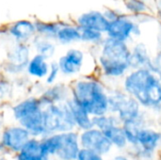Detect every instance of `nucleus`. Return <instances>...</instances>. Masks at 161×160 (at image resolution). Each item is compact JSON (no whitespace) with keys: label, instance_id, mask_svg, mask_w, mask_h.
I'll use <instances>...</instances> for the list:
<instances>
[{"label":"nucleus","instance_id":"1","mask_svg":"<svg viewBox=\"0 0 161 160\" xmlns=\"http://www.w3.org/2000/svg\"><path fill=\"white\" fill-rule=\"evenodd\" d=\"M124 89L144 108H156L161 106V80L148 69H133L125 75Z\"/></svg>","mask_w":161,"mask_h":160},{"label":"nucleus","instance_id":"2","mask_svg":"<svg viewBox=\"0 0 161 160\" xmlns=\"http://www.w3.org/2000/svg\"><path fill=\"white\" fill-rule=\"evenodd\" d=\"M71 97L79 103L92 117L108 114V95L103 83L98 79L84 76L70 84Z\"/></svg>","mask_w":161,"mask_h":160},{"label":"nucleus","instance_id":"3","mask_svg":"<svg viewBox=\"0 0 161 160\" xmlns=\"http://www.w3.org/2000/svg\"><path fill=\"white\" fill-rule=\"evenodd\" d=\"M98 65L108 78H120L131 69V49L127 43L109 37H105L100 45Z\"/></svg>","mask_w":161,"mask_h":160},{"label":"nucleus","instance_id":"4","mask_svg":"<svg viewBox=\"0 0 161 160\" xmlns=\"http://www.w3.org/2000/svg\"><path fill=\"white\" fill-rule=\"evenodd\" d=\"M40 140L42 152L59 160H76L81 150L79 135L75 130L51 134Z\"/></svg>","mask_w":161,"mask_h":160},{"label":"nucleus","instance_id":"5","mask_svg":"<svg viewBox=\"0 0 161 160\" xmlns=\"http://www.w3.org/2000/svg\"><path fill=\"white\" fill-rule=\"evenodd\" d=\"M42 115L46 136L55 133L73 131L76 127L72 112L66 102L43 108Z\"/></svg>","mask_w":161,"mask_h":160},{"label":"nucleus","instance_id":"6","mask_svg":"<svg viewBox=\"0 0 161 160\" xmlns=\"http://www.w3.org/2000/svg\"><path fill=\"white\" fill-rule=\"evenodd\" d=\"M108 95V111L116 113L123 123L135 120L141 116V105L131 95L122 91H112Z\"/></svg>","mask_w":161,"mask_h":160},{"label":"nucleus","instance_id":"7","mask_svg":"<svg viewBox=\"0 0 161 160\" xmlns=\"http://www.w3.org/2000/svg\"><path fill=\"white\" fill-rule=\"evenodd\" d=\"M105 35L107 37L127 42L133 36L141 35V28L138 23L125 14L119 15L116 19L109 21Z\"/></svg>","mask_w":161,"mask_h":160},{"label":"nucleus","instance_id":"8","mask_svg":"<svg viewBox=\"0 0 161 160\" xmlns=\"http://www.w3.org/2000/svg\"><path fill=\"white\" fill-rule=\"evenodd\" d=\"M86 55L85 52L78 48H70L64 55L58 59L60 74L64 77H75L78 75L84 68Z\"/></svg>","mask_w":161,"mask_h":160},{"label":"nucleus","instance_id":"9","mask_svg":"<svg viewBox=\"0 0 161 160\" xmlns=\"http://www.w3.org/2000/svg\"><path fill=\"white\" fill-rule=\"evenodd\" d=\"M79 142L81 148L91 150L100 156L108 154L112 147V143L103 131L95 127L83 130L79 135Z\"/></svg>","mask_w":161,"mask_h":160},{"label":"nucleus","instance_id":"10","mask_svg":"<svg viewBox=\"0 0 161 160\" xmlns=\"http://www.w3.org/2000/svg\"><path fill=\"white\" fill-rule=\"evenodd\" d=\"M5 34L14 42L30 43L37 35L35 22L30 19H19L6 25Z\"/></svg>","mask_w":161,"mask_h":160},{"label":"nucleus","instance_id":"11","mask_svg":"<svg viewBox=\"0 0 161 160\" xmlns=\"http://www.w3.org/2000/svg\"><path fill=\"white\" fill-rule=\"evenodd\" d=\"M31 138L29 132L20 124L9 125L2 129L0 142L7 151L18 153L24 147L25 142Z\"/></svg>","mask_w":161,"mask_h":160},{"label":"nucleus","instance_id":"12","mask_svg":"<svg viewBox=\"0 0 161 160\" xmlns=\"http://www.w3.org/2000/svg\"><path fill=\"white\" fill-rule=\"evenodd\" d=\"M70 97V85L62 82H56L53 85L46 86L39 95V99L43 108L50 105L65 103Z\"/></svg>","mask_w":161,"mask_h":160},{"label":"nucleus","instance_id":"13","mask_svg":"<svg viewBox=\"0 0 161 160\" xmlns=\"http://www.w3.org/2000/svg\"><path fill=\"white\" fill-rule=\"evenodd\" d=\"M75 23L80 28H91L106 33L108 21L105 17L103 11L100 10H89L79 14L75 19Z\"/></svg>","mask_w":161,"mask_h":160},{"label":"nucleus","instance_id":"14","mask_svg":"<svg viewBox=\"0 0 161 160\" xmlns=\"http://www.w3.org/2000/svg\"><path fill=\"white\" fill-rule=\"evenodd\" d=\"M50 157L41 148V140L31 137L24 147L16 153V160H49Z\"/></svg>","mask_w":161,"mask_h":160},{"label":"nucleus","instance_id":"15","mask_svg":"<svg viewBox=\"0 0 161 160\" xmlns=\"http://www.w3.org/2000/svg\"><path fill=\"white\" fill-rule=\"evenodd\" d=\"M139 68H145L154 72L153 58L143 42L137 43L131 50V69Z\"/></svg>","mask_w":161,"mask_h":160},{"label":"nucleus","instance_id":"16","mask_svg":"<svg viewBox=\"0 0 161 160\" xmlns=\"http://www.w3.org/2000/svg\"><path fill=\"white\" fill-rule=\"evenodd\" d=\"M50 62L46 58L42 55L34 54L31 56L30 59L28 60L25 68V74L28 77L34 79H44L48 70H49Z\"/></svg>","mask_w":161,"mask_h":160},{"label":"nucleus","instance_id":"17","mask_svg":"<svg viewBox=\"0 0 161 160\" xmlns=\"http://www.w3.org/2000/svg\"><path fill=\"white\" fill-rule=\"evenodd\" d=\"M66 104L72 112L73 118L75 123V126L77 128L83 131L93 127L92 117L79 103H77L74 98L70 97L66 101Z\"/></svg>","mask_w":161,"mask_h":160},{"label":"nucleus","instance_id":"18","mask_svg":"<svg viewBox=\"0 0 161 160\" xmlns=\"http://www.w3.org/2000/svg\"><path fill=\"white\" fill-rule=\"evenodd\" d=\"M56 42L61 45H70L80 41V28L74 22L62 21L61 26L56 36Z\"/></svg>","mask_w":161,"mask_h":160},{"label":"nucleus","instance_id":"19","mask_svg":"<svg viewBox=\"0 0 161 160\" xmlns=\"http://www.w3.org/2000/svg\"><path fill=\"white\" fill-rule=\"evenodd\" d=\"M32 56V47L30 43H18L14 44L8 50L7 59L8 61L26 65Z\"/></svg>","mask_w":161,"mask_h":160},{"label":"nucleus","instance_id":"20","mask_svg":"<svg viewBox=\"0 0 161 160\" xmlns=\"http://www.w3.org/2000/svg\"><path fill=\"white\" fill-rule=\"evenodd\" d=\"M161 141V134L152 130L142 128L139 131L137 137V144H140L141 147L146 153H152L158 146Z\"/></svg>","mask_w":161,"mask_h":160},{"label":"nucleus","instance_id":"21","mask_svg":"<svg viewBox=\"0 0 161 160\" xmlns=\"http://www.w3.org/2000/svg\"><path fill=\"white\" fill-rule=\"evenodd\" d=\"M32 50L39 55L43 56L47 59H50L55 56L57 51V43L56 41L46 39L36 35L30 42Z\"/></svg>","mask_w":161,"mask_h":160},{"label":"nucleus","instance_id":"22","mask_svg":"<svg viewBox=\"0 0 161 160\" xmlns=\"http://www.w3.org/2000/svg\"><path fill=\"white\" fill-rule=\"evenodd\" d=\"M36 33L37 35L54 40L61 26L62 21H42V20H35Z\"/></svg>","mask_w":161,"mask_h":160},{"label":"nucleus","instance_id":"23","mask_svg":"<svg viewBox=\"0 0 161 160\" xmlns=\"http://www.w3.org/2000/svg\"><path fill=\"white\" fill-rule=\"evenodd\" d=\"M103 133L106 135V137L110 141L112 144L118 146L119 148L125 147L127 142V139L124 131V128L120 127L118 124L110 126L109 128L103 131Z\"/></svg>","mask_w":161,"mask_h":160},{"label":"nucleus","instance_id":"24","mask_svg":"<svg viewBox=\"0 0 161 160\" xmlns=\"http://www.w3.org/2000/svg\"><path fill=\"white\" fill-rule=\"evenodd\" d=\"M142 124L143 123H142V119L141 116L135 120L124 123L123 128L125 133L127 141L133 144H137V137H138L139 131L142 128Z\"/></svg>","mask_w":161,"mask_h":160},{"label":"nucleus","instance_id":"25","mask_svg":"<svg viewBox=\"0 0 161 160\" xmlns=\"http://www.w3.org/2000/svg\"><path fill=\"white\" fill-rule=\"evenodd\" d=\"M105 37V34L98 30L91 28H80V41L82 42L95 46H100Z\"/></svg>","mask_w":161,"mask_h":160},{"label":"nucleus","instance_id":"26","mask_svg":"<svg viewBox=\"0 0 161 160\" xmlns=\"http://www.w3.org/2000/svg\"><path fill=\"white\" fill-rule=\"evenodd\" d=\"M25 68H26V65L18 64V63H14V62L6 60L3 62V64L1 66V72H2L3 75L7 76L8 78L9 77L15 78V77L25 74Z\"/></svg>","mask_w":161,"mask_h":160},{"label":"nucleus","instance_id":"27","mask_svg":"<svg viewBox=\"0 0 161 160\" xmlns=\"http://www.w3.org/2000/svg\"><path fill=\"white\" fill-rule=\"evenodd\" d=\"M124 6L126 10L136 15H142L150 10L149 6L144 0H124Z\"/></svg>","mask_w":161,"mask_h":160},{"label":"nucleus","instance_id":"28","mask_svg":"<svg viewBox=\"0 0 161 160\" xmlns=\"http://www.w3.org/2000/svg\"><path fill=\"white\" fill-rule=\"evenodd\" d=\"M92 124L93 127L100 129L101 131H105L106 129L109 128L112 125L118 124L117 118L112 115H100L92 117Z\"/></svg>","mask_w":161,"mask_h":160},{"label":"nucleus","instance_id":"29","mask_svg":"<svg viewBox=\"0 0 161 160\" xmlns=\"http://www.w3.org/2000/svg\"><path fill=\"white\" fill-rule=\"evenodd\" d=\"M60 74V70L58 64V61H50V65H49V70L48 73L44 78V83L46 86L49 85H53L56 82H58V79L59 77Z\"/></svg>","mask_w":161,"mask_h":160},{"label":"nucleus","instance_id":"30","mask_svg":"<svg viewBox=\"0 0 161 160\" xmlns=\"http://www.w3.org/2000/svg\"><path fill=\"white\" fill-rule=\"evenodd\" d=\"M12 91V83L10 82L9 78L3 75L0 76V99L8 96L9 93Z\"/></svg>","mask_w":161,"mask_h":160},{"label":"nucleus","instance_id":"31","mask_svg":"<svg viewBox=\"0 0 161 160\" xmlns=\"http://www.w3.org/2000/svg\"><path fill=\"white\" fill-rule=\"evenodd\" d=\"M76 160H105L102 156L91 151V150H88V149H84V148H81V150L79 151V154L77 156V158Z\"/></svg>","mask_w":161,"mask_h":160},{"label":"nucleus","instance_id":"32","mask_svg":"<svg viewBox=\"0 0 161 160\" xmlns=\"http://www.w3.org/2000/svg\"><path fill=\"white\" fill-rule=\"evenodd\" d=\"M153 65H154V73L161 80V50H159L153 58Z\"/></svg>","mask_w":161,"mask_h":160},{"label":"nucleus","instance_id":"33","mask_svg":"<svg viewBox=\"0 0 161 160\" xmlns=\"http://www.w3.org/2000/svg\"><path fill=\"white\" fill-rule=\"evenodd\" d=\"M103 13H104L105 17L107 18V20H108V22H109V21H112V20H114V19H116L119 15L122 14V13L119 12L118 10H115V9H113V8H107V9H105V10L103 11Z\"/></svg>","mask_w":161,"mask_h":160},{"label":"nucleus","instance_id":"34","mask_svg":"<svg viewBox=\"0 0 161 160\" xmlns=\"http://www.w3.org/2000/svg\"><path fill=\"white\" fill-rule=\"evenodd\" d=\"M115 160H128L126 157H116Z\"/></svg>","mask_w":161,"mask_h":160},{"label":"nucleus","instance_id":"35","mask_svg":"<svg viewBox=\"0 0 161 160\" xmlns=\"http://www.w3.org/2000/svg\"><path fill=\"white\" fill-rule=\"evenodd\" d=\"M158 18L161 20V8H158Z\"/></svg>","mask_w":161,"mask_h":160},{"label":"nucleus","instance_id":"36","mask_svg":"<svg viewBox=\"0 0 161 160\" xmlns=\"http://www.w3.org/2000/svg\"><path fill=\"white\" fill-rule=\"evenodd\" d=\"M2 129H3V124H2V121L0 120V132L2 131Z\"/></svg>","mask_w":161,"mask_h":160},{"label":"nucleus","instance_id":"37","mask_svg":"<svg viewBox=\"0 0 161 160\" xmlns=\"http://www.w3.org/2000/svg\"><path fill=\"white\" fill-rule=\"evenodd\" d=\"M158 40H161V39H158Z\"/></svg>","mask_w":161,"mask_h":160}]
</instances>
